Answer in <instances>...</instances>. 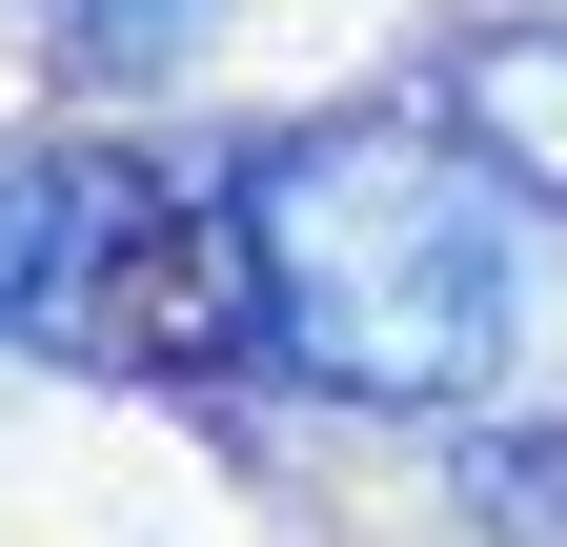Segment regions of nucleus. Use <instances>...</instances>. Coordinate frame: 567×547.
<instances>
[{
	"label": "nucleus",
	"instance_id": "obj_1",
	"mask_svg": "<svg viewBox=\"0 0 567 547\" xmlns=\"http://www.w3.org/2000/svg\"><path fill=\"white\" fill-rule=\"evenodd\" d=\"M507 163L466 122H284L244 163V305L284 385L344 405H466L527 345V244H507Z\"/></svg>",
	"mask_w": 567,
	"mask_h": 547
},
{
	"label": "nucleus",
	"instance_id": "obj_2",
	"mask_svg": "<svg viewBox=\"0 0 567 547\" xmlns=\"http://www.w3.org/2000/svg\"><path fill=\"white\" fill-rule=\"evenodd\" d=\"M446 122L567 224V21H466V41H446Z\"/></svg>",
	"mask_w": 567,
	"mask_h": 547
},
{
	"label": "nucleus",
	"instance_id": "obj_3",
	"mask_svg": "<svg viewBox=\"0 0 567 547\" xmlns=\"http://www.w3.org/2000/svg\"><path fill=\"white\" fill-rule=\"evenodd\" d=\"M102 244H122V203H102L82 163H0V324H61Z\"/></svg>",
	"mask_w": 567,
	"mask_h": 547
},
{
	"label": "nucleus",
	"instance_id": "obj_4",
	"mask_svg": "<svg viewBox=\"0 0 567 547\" xmlns=\"http://www.w3.org/2000/svg\"><path fill=\"white\" fill-rule=\"evenodd\" d=\"M203 21H224V0H82V61H122V82H142V61H183Z\"/></svg>",
	"mask_w": 567,
	"mask_h": 547
}]
</instances>
